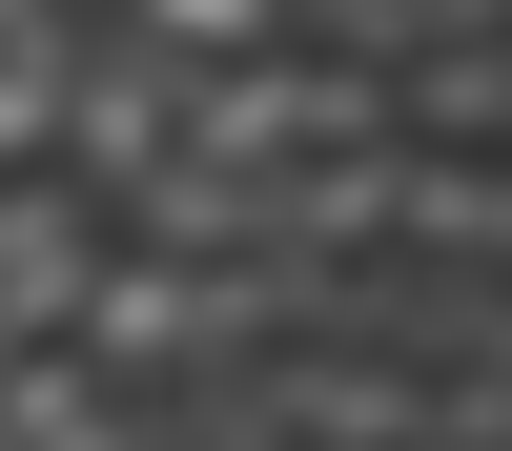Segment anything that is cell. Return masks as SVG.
Instances as JSON below:
<instances>
[{"mask_svg":"<svg viewBox=\"0 0 512 451\" xmlns=\"http://www.w3.org/2000/svg\"><path fill=\"white\" fill-rule=\"evenodd\" d=\"M82 267H103V205H82L62 164H0V328H21V349L82 308Z\"/></svg>","mask_w":512,"mask_h":451,"instance_id":"2","label":"cell"},{"mask_svg":"<svg viewBox=\"0 0 512 451\" xmlns=\"http://www.w3.org/2000/svg\"><path fill=\"white\" fill-rule=\"evenodd\" d=\"M308 144H390V62L349 41H246V62H185V164H308Z\"/></svg>","mask_w":512,"mask_h":451,"instance_id":"1","label":"cell"},{"mask_svg":"<svg viewBox=\"0 0 512 451\" xmlns=\"http://www.w3.org/2000/svg\"><path fill=\"white\" fill-rule=\"evenodd\" d=\"M123 41H164V62H246V41H287V0H103Z\"/></svg>","mask_w":512,"mask_h":451,"instance_id":"3","label":"cell"}]
</instances>
